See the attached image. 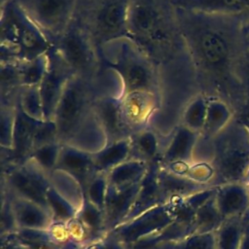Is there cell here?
Masks as SVG:
<instances>
[{"label":"cell","mask_w":249,"mask_h":249,"mask_svg":"<svg viewBox=\"0 0 249 249\" xmlns=\"http://www.w3.org/2000/svg\"><path fill=\"white\" fill-rule=\"evenodd\" d=\"M18 86L21 87L18 68V61L1 62V89L11 90Z\"/></svg>","instance_id":"obj_42"},{"label":"cell","mask_w":249,"mask_h":249,"mask_svg":"<svg viewBox=\"0 0 249 249\" xmlns=\"http://www.w3.org/2000/svg\"><path fill=\"white\" fill-rule=\"evenodd\" d=\"M17 104L28 117L38 121L45 120L43 103L38 86L21 87Z\"/></svg>","instance_id":"obj_36"},{"label":"cell","mask_w":249,"mask_h":249,"mask_svg":"<svg viewBox=\"0 0 249 249\" xmlns=\"http://www.w3.org/2000/svg\"><path fill=\"white\" fill-rule=\"evenodd\" d=\"M225 220L226 219L222 216L217 207L214 196L196 210L193 226V234L215 232Z\"/></svg>","instance_id":"obj_30"},{"label":"cell","mask_w":249,"mask_h":249,"mask_svg":"<svg viewBox=\"0 0 249 249\" xmlns=\"http://www.w3.org/2000/svg\"><path fill=\"white\" fill-rule=\"evenodd\" d=\"M1 185L13 196L29 199L48 209L46 194L51 186L50 178L32 159L8 164L2 172Z\"/></svg>","instance_id":"obj_7"},{"label":"cell","mask_w":249,"mask_h":249,"mask_svg":"<svg viewBox=\"0 0 249 249\" xmlns=\"http://www.w3.org/2000/svg\"><path fill=\"white\" fill-rule=\"evenodd\" d=\"M174 221L171 204L163 203L124 222L110 232L126 247L160 232Z\"/></svg>","instance_id":"obj_9"},{"label":"cell","mask_w":249,"mask_h":249,"mask_svg":"<svg viewBox=\"0 0 249 249\" xmlns=\"http://www.w3.org/2000/svg\"><path fill=\"white\" fill-rule=\"evenodd\" d=\"M38 120L28 117L16 104V121L14 129L12 161L10 163H17L26 160L33 150V137L35 127ZM9 163V164H10Z\"/></svg>","instance_id":"obj_21"},{"label":"cell","mask_w":249,"mask_h":249,"mask_svg":"<svg viewBox=\"0 0 249 249\" xmlns=\"http://www.w3.org/2000/svg\"><path fill=\"white\" fill-rule=\"evenodd\" d=\"M51 186L63 197L70 201L76 208L80 209L85 200V191L81 183L69 173L54 169L50 175Z\"/></svg>","instance_id":"obj_28"},{"label":"cell","mask_w":249,"mask_h":249,"mask_svg":"<svg viewBox=\"0 0 249 249\" xmlns=\"http://www.w3.org/2000/svg\"><path fill=\"white\" fill-rule=\"evenodd\" d=\"M18 230L11 194L4 188H1V210H0V237L15 233Z\"/></svg>","instance_id":"obj_40"},{"label":"cell","mask_w":249,"mask_h":249,"mask_svg":"<svg viewBox=\"0 0 249 249\" xmlns=\"http://www.w3.org/2000/svg\"><path fill=\"white\" fill-rule=\"evenodd\" d=\"M53 120L61 144L94 154L108 142L84 77L73 75L67 81Z\"/></svg>","instance_id":"obj_2"},{"label":"cell","mask_w":249,"mask_h":249,"mask_svg":"<svg viewBox=\"0 0 249 249\" xmlns=\"http://www.w3.org/2000/svg\"><path fill=\"white\" fill-rule=\"evenodd\" d=\"M29 18L55 40L70 26L75 0H25L18 2Z\"/></svg>","instance_id":"obj_10"},{"label":"cell","mask_w":249,"mask_h":249,"mask_svg":"<svg viewBox=\"0 0 249 249\" xmlns=\"http://www.w3.org/2000/svg\"><path fill=\"white\" fill-rule=\"evenodd\" d=\"M53 47L75 75L85 78V75L95 68L94 50L88 35L81 28L70 24Z\"/></svg>","instance_id":"obj_8"},{"label":"cell","mask_w":249,"mask_h":249,"mask_svg":"<svg viewBox=\"0 0 249 249\" xmlns=\"http://www.w3.org/2000/svg\"><path fill=\"white\" fill-rule=\"evenodd\" d=\"M12 196L14 213L18 229L48 230L53 224V219L45 207L19 196Z\"/></svg>","instance_id":"obj_22"},{"label":"cell","mask_w":249,"mask_h":249,"mask_svg":"<svg viewBox=\"0 0 249 249\" xmlns=\"http://www.w3.org/2000/svg\"><path fill=\"white\" fill-rule=\"evenodd\" d=\"M76 218L88 231L91 243L103 238L109 232L106 229L103 210L95 206L86 197L83 205L78 210Z\"/></svg>","instance_id":"obj_29"},{"label":"cell","mask_w":249,"mask_h":249,"mask_svg":"<svg viewBox=\"0 0 249 249\" xmlns=\"http://www.w3.org/2000/svg\"><path fill=\"white\" fill-rule=\"evenodd\" d=\"M238 117L244 122V123H249V106L245 107L238 115Z\"/></svg>","instance_id":"obj_46"},{"label":"cell","mask_w":249,"mask_h":249,"mask_svg":"<svg viewBox=\"0 0 249 249\" xmlns=\"http://www.w3.org/2000/svg\"><path fill=\"white\" fill-rule=\"evenodd\" d=\"M107 65L121 81L120 96L137 91L155 92V73L150 59L131 39H121L115 59L107 61Z\"/></svg>","instance_id":"obj_5"},{"label":"cell","mask_w":249,"mask_h":249,"mask_svg":"<svg viewBox=\"0 0 249 249\" xmlns=\"http://www.w3.org/2000/svg\"><path fill=\"white\" fill-rule=\"evenodd\" d=\"M1 61L31 60L48 53L53 44L18 1H9L1 14Z\"/></svg>","instance_id":"obj_3"},{"label":"cell","mask_w":249,"mask_h":249,"mask_svg":"<svg viewBox=\"0 0 249 249\" xmlns=\"http://www.w3.org/2000/svg\"><path fill=\"white\" fill-rule=\"evenodd\" d=\"M49 66V53L31 60L18 61L21 87L39 86Z\"/></svg>","instance_id":"obj_33"},{"label":"cell","mask_w":249,"mask_h":249,"mask_svg":"<svg viewBox=\"0 0 249 249\" xmlns=\"http://www.w3.org/2000/svg\"><path fill=\"white\" fill-rule=\"evenodd\" d=\"M13 235L29 249H64L52 238L48 230L18 229Z\"/></svg>","instance_id":"obj_35"},{"label":"cell","mask_w":249,"mask_h":249,"mask_svg":"<svg viewBox=\"0 0 249 249\" xmlns=\"http://www.w3.org/2000/svg\"><path fill=\"white\" fill-rule=\"evenodd\" d=\"M131 159H138L149 163L160 160L161 148L159 136L151 128H142L130 136Z\"/></svg>","instance_id":"obj_26"},{"label":"cell","mask_w":249,"mask_h":249,"mask_svg":"<svg viewBox=\"0 0 249 249\" xmlns=\"http://www.w3.org/2000/svg\"><path fill=\"white\" fill-rule=\"evenodd\" d=\"M149 165L150 163L145 160L128 159L107 172L109 186L124 188L139 184L147 173Z\"/></svg>","instance_id":"obj_25"},{"label":"cell","mask_w":249,"mask_h":249,"mask_svg":"<svg viewBox=\"0 0 249 249\" xmlns=\"http://www.w3.org/2000/svg\"><path fill=\"white\" fill-rule=\"evenodd\" d=\"M215 201L225 219L241 217L249 210V189L244 183H229L218 186Z\"/></svg>","instance_id":"obj_19"},{"label":"cell","mask_w":249,"mask_h":249,"mask_svg":"<svg viewBox=\"0 0 249 249\" xmlns=\"http://www.w3.org/2000/svg\"><path fill=\"white\" fill-rule=\"evenodd\" d=\"M139 184L124 188L108 187L103 212L106 229L109 232L125 220L136 197Z\"/></svg>","instance_id":"obj_17"},{"label":"cell","mask_w":249,"mask_h":249,"mask_svg":"<svg viewBox=\"0 0 249 249\" xmlns=\"http://www.w3.org/2000/svg\"><path fill=\"white\" fill-rule=\"evenodd\" d=\"M173 249H215L214 232L194 233L178 241Z\"/></svg>","instance_id":"obj_41"},{"label":"cell","mask_w":249,"mask_h":249,"mask_svg":"<svg viewBox=\"0 0 249 249\" xmlns=\"http://www.w3.org/2000/svg\"><path fill=\"white\" fill-rule=\"evenodd\" d=\"M210 163L214 169L212 187L244 183L249 172V132L237 116L211 140Z\"/></svg>","instance_id":"obj_4"},{"label":"cell","mask_w":249,"mask_h":249,"mask_svg":"<svg viewBox=\"0 0 249 249\" xmlns=\"http://www.w3.org/2000/svg\"><path fill=\"white\" fill-rule=\"evenodd\" d=\"M245 225L240 217L226 219L214 232L215 249H239Z\"/></svg>","instance_id":"obj_31"},{"label":"cell","mask_w":249,"mask_h":249,"mask_svg":"<svg viewBox=\"0 0 249 249\" xmlns=\"http://www.w3.org/2000/svg\"><path fill=\"white\" fill-rule=\"evenodd\" d=\"M1 249H29L18 241L13 234L1 237Z\"/></svg>","instance_id":"obj_44"},{"label":"cell","mask_w":249,"mask_h":249,"mask_svg":"<svg viewBox=\"0 0 249 249\" xmlns=\"http://www.w3.org/2000/svg\"><path fill=\"white\" fill-rule=\"evenodd\" d=\"M180 29L194 68L216 96L240 113L248 101L246 41L242 15L179 10Z\"/></svg>","instance_id":"obj_1"},{"label":"cell","mask_w":249,"mask_h":249,"mask_svg":"<svg viewBox=\"0 0 249 249\" xmlns=\"http://www.w3.org/2000/svg\"><path fill=\"white\" fill-rule=\"evenodd\" d=\"M207 106L208 95L203 92L194 95L184 108L182 124L200 134L205 124Z\"/></svg>","instance_id":"obj_32"},{"label":"cell","mask_w":249,"mask_h":249,"mask_svg":"<svg viewBox=\"0 0 249 249\" xmlns=\"http://www.w3.org/2000/svg\"><path fill=\"white\" fill-rule=\"evenodd\" d=\"M160 166V160L150 163L147 173L139 184V189L130 211L124 222H126L157 205L163 204L158 181Z\"/></svg>","instance_id":"obj_20"},{"label":"cell","mask_w":249,"mask_h":249,"mask_svg":"<svg viewBox=\"0 0 249 249\" xmlns=\"http://www.w3.org/2000/svg\"><path fill=\"white\" fill-rule=\"evenodd\" d=\"M131 157L130 138L107 142L98 152L92 154L97 172H108Z\"/></svg>","instance_id":"obj_24"},{"label":"cell","mask_w":249,"mask_h":249,"mask_svg":"<svg viewBox=\"0 0 249 249\" xmlns=\"http://www.w3.org/2000/svg\"><path fill=\"white\" fill-rule=\"evenodd\" d=\"M15 121L16 105H3L0 113V145L2 150H6L7 152H11L13 149Z\"/></svg>","instance_id":"obj_38"},{"label":"cell","mask_w":249,"mask_h":249,"mask_svg":"<svg viewBox=\"0 0 249 249\" xmlns=\"http://www.w3.org/2000/svg\"><path fill=\"white\" fill-rule=\"evenodd\" d=\"M61 149V143L58 141L44 144L35 148L28 158L32 159L48 175L55 168Z\"/></svg>","instance_id":"obj_37"},{"label":"cell","mask_w":249,"mask_h":249,"mask_svg":"<svg viewBox=\"0 0 249 249\" xmlns=\"http://www.w3.org/2000/svg\"><path fill=\"white\" fill-rule=\"evenodd\" d=\"M55 169L63 170L75 177L83 186L84 191L97 172L92 154L66 144H61Z\"/></svg>","instance_id":"obj_15"},{"label":"cell","mask_w":249,"mask_h":249,"mask_svg":"<svg viewBox=\"0 0 249 249\" xmlns=\"http://www.w3.org/2000/svg\"><path fill=\"white\" fill-rule=\"evenodd\" d=\"M127 34L139 48L142 46L156 53V50L166 49L170 42L168 26L163 16L157 7L146 1L128 3Z\"/></svg>","instance_id":"obj_6"},{"label":"cell","mask_w":249,"mask_h":249,"mask_svg":"<svg viewBox=\"0 0 249 249\" xmlns=\"http://www.w3.org/2000/svg\"><path fill=\"white\" fill-rule=\"evenodd\" d=\"M94 107L108 142L130 138L133 132L124 119L121 96L103 97L94 104Z\"/></svg>","instance_id":"obj_14"},{"label":"cell","mask_w":249,"mask_h":249,"mask_svg":"<svg viewBox=\"0 0 249 249\" xmlns=\"http://www.w3.org/2000/svg\"><path fill=\"white\" fill-rule=\"evenodd\" d=\"M199 133L182 124L177 125L172 131L169 141L161 150L160 164L168 166L175 163H193Z\"/></svg>","instance_id":"obj_13"},{"label":"cell","mask_w":249,"mask_h":249,"mask_svg":"<svg viewBox=\"0 0 249 249\" xmlns=\"http://www.w3.org/2000/svg\"><path fill=\"white\" fill-rule=\"evenodd\" d=\"M181 8L226 15H242L249 12V0H181Z\"/></svg>","instance_id":"obj_27"},{"label":"cell","mask_w":249,"mask_h":249,"mask_svg":"<svg viewBox=\"0 0 249 249\" xmlns=\"http://www.w3.org/2000/svg\"><path fill=\"white\" fill-rule=\"evenodd\" d=\"M239 249H249V221L245 225Z\"/></svg>","instance_id":"obj_45"},{"label":"cell","mask_w":249,"mask_h":249,"mask_svg":"<svg viewBox=\"0 0 249 249\" xmlns=\"http://www.w3.org/2000/svg\"><path fill=\"white\" fill-rule=\"evenodd\" d=\"M128 3L125 0H111L100 9L96 17V29L104 43L128 38Z\"/></svg>","instance_id":"obj_12"},{"label":"cell","mask_w":249,"mask_h":249,"mask_svg":"<svg viewBox=\"0 0 249 249\" xmlns=\"http://www.w3.org/2000/svg\"><path fill=\"white\" fill-rule=\"evenodd\" d=\"M73 75L75 74L59 57L53 47L49 52L48 69L38 86L43 103L45 120L53 119L55 109L65 85Z\"/></svg>","instance_id":"obj_11"},{"label":"cell","mask_w":249,"mask_h":249,"mask_svg":"<svg viewBox=\"0 0 249 249\" xmlns=\"http://www.w3.org/2000/svg\"><path fill=\"white\" fill-rule=\"evenodd\" d=\"M83 249H126L125 246L117 239L111 232H108L103 238L93 242Z\"/></svg>","instance_id":"obj_43"},{"label":"cell","mask_w":249,"mask_h":249,"mask_svg":"<svg viewBox=\"0 0 249 249\" xmlns=\"http://www.w3.org/2000/svg\"><path fill=\"white\" fill-rule=\"evenodd\" d=\"M247 106H249V83H248V101H247L246 107H247Z\"/></svg>","instance_id":"obj_47"},{"label":"cell","mask_w":249,"mask_h":249,"mask_svg":"<svg viewBox=\"0 0 249 249\" xmlns=\"http://www.w3.org/2000/svg\"><path fill=\"white\" fill-rule=\"evenodd\" d=\"M46 200L53 222L67 223L75 218L78 213L79 209L63 197L52 186H50L47 191Z\"/></svg>","instance_id":"obj_34"},{"label":"cell","mask_w":249,"mask_h":249,"mask_svg":"<svg viewBox=\"0 0 249 249\" xmlns=\"http://www.w3.org/2000/svg\"><path fill=\"white\" fill-rule=\"evenodd\" d=\"M158 181L162 203L185 198L195 193L211 187L196 182L184 175L177 174L161 164L158 173Z\"/></svg>","instance_id":"obj_18"},{"label":"cell","mask_w":249,"mask_h":249,"mask_svg":"<svg viewBox=\"0 0 249 249\" xmlns=\"http://www.w3.org/2000/svg\"><path fill=\"white\" fill-rule=\"evenodd\" d=\"M234 112L228 103L216 96H208L207 114L199 140L209 145L211 140L231 121Z\"/></svg>","instance_id":"obj_23"},{"label":"cell","mask_w":249,"mask_h":249,"mask_svg":"<svg viewBox=\"0 0 249 249\" xmlns=\"http://www.w3.org/2000/svg\"><path fill=\"white\" fill-rule=\"evenodd\" d=\"M245 124H246V126H247V129H248V132H249V123H244Z\"/></svg>","instance_id":"obj_48"},{"label":"cell","mask_w":249,"mask_h":249,"mask_svg":"<svg viewBox=\"0 0 249 249\" xmlns=\"http://www.w3.org/2000/svg\"><path fill=\"white\" fill-rule=\"evenodd\" d=\"M108 187L107 173L96 172L85 190V197L101 210H104Z\"/></svg>","instance_id":"obj_39"},{"label":"cell","mask_w":249,"mask_h":249,"mask_svg":"<svg viewBox=\"0 0 249 249\" xmlns=\"http://www.w3.org/2000/svg\"><path fill=\"white\" fill-rule=\"evenodd\" d=\"M121 100L124 119L132 132L145 128L147 122L156 110V92H132L121 96Z\"/></svg>","instance_id":"obj_16"}]
</instances>
